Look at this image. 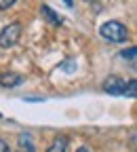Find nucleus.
I'll list each match as a JSON object with an SVG mask.
<instances>
[{"instance_id": "obj_2", "label": "nucleus", "mask_w": 137, "mask_h": 152, "mask_svg": "<svg viewBox=\"0 0 137 152\" xmlns=\"http://www.w3.org/2000/svg\"><path fill=\"white\" fill-rule=\"evenodd\" d=\"M19 38H21V23L13 21V23H9L2 32H0V47L9 49V47H13V45L19 42Z\"/></svg>"}, {"instance_id": "obj_10", "label": "nucleus", "mask_w": 137, "mask_h": 152, "mask_svg": "<svg viewBox=\"0 0 137 152\" xmlns=\"http://www.w3.org/2000/svg\"><path fill=\"white\" fill-rule=\"evenodd\" d=\"M0 152H11V150H9V144H7L4 140H0Z\"/></svg>"}, {"instance_id": "obj_9", "label": "nucleus", "mask_w": 137, "mask_h": 152, "mask_svg": "<svg viewBox=\"0 0 137 152\" xmlns=\"http://www.w3.org/2000/svg\"><path fill=\"white\" fill-rule=\"evenodd\" d=\"M15 2H17V0H0V11H4V9H11Z\"/></svg>"}, {"instance_id": "obj_4", "label": "nucleus", "mask_w": 137, "mask_h": 152, "mask_svg": "<svg viewBox=\"0 0 137 152\" xmlns=\"http://www.w3.org/2000/svg\"><path fill=\"white\" fill-rule=\"evenodd\" d=\"M40 13H42V17L47 19L51 26H61V23H63V19L57 15V13H53V9H51V7H47V4L40 9Z\"/></svg>"}, {"instance_id": "obj_1", "label": "nucleus", "mask_w": 137, "mask_h": 152, "mask_svg": "<svg viewBox=\"0 0 137 152\" xmlns=\"http://www.w3.org/2000/svg\"><path fill=\"white\" fill-rule=\"evenodd\" d=\"M99 34L110 42H125L129 38V30L120 23V21H106L99 28Z\"/></svg>"}, {"instance_id": "obj_7", "label": "nucleus", "mask_w": 137, "mask_h": 152, "mask_svg": "<svg viewBox=\"0 0 137 152\" xmlns=\"http://www.w3.org/2000/svg\"><path fill=\"white\" fill-rule=\"evenodd\" d=\"M135 91H137V83H135V78H131L127 85H125V95H129V97H135Z\"/></svg>"}, {"instance_id": "obj_8", "label": "nucleus", "mask_w": 137, "mask_h": 152, "mask_svg": "<svg viewBox=\"0 0 137 152\" xmlns=\"http://www.w3.org/2000/svg\"><path fill=\"white\" fill-rule=\"evenodd\" d=\"M135 53H137V49H135V47H131L129 51H122V53H120V57H122V59H129V61H135Z\"/></svg>"}, {"instance_id": "obj_11", "label": "nucleus", "mask_w": 137, "mask_h": 152, "mask_svg": "<svg viewBox=\"0 0 137 152\" xmlns=\"http://www.w3.org/2000/svg\"><path fill=\"white\" fill-rule=\"evenodd\" d=\"M78 152H89V150L87 148H78Z\"/></svg>"}, {"instance_id": "obj_3", "label": "nucleus", "mask_w": 137, "mask_h": 152, "mask_svg": "<svg viewBox=\"0 0 137 152\" xmlns=\"http://www.w3.org/2000/svg\"><path fill=\"white\" fill-rule=\"evenodd\" d=\"M125 85H127V83H125L122 78H118V76H110V78H106V80H103V85H101V87H103V91H106V93L120 95V93L125 91Z\"/></svg>"}, {"instance_id": "obj_5", "label": "nucleus", "mask_w": 137, "mask_h": 152, "mask_svg": "<svg viewBox=\"0 0 137 152\" xmlns=\"http://www.w3.org/2000/svg\"><path fill=\"white\" fill-rule=\"evenodd\" d=\"M21 76L19 74H13V72H7V74H2L0 76V85L2 87H17V85H21Z\"/></svg>"}, {"instance_id": "obj_12", "label": "nucleus", "mask_w": 137, "mask_h": 152, "mask_svg": "<svg viewBox=\"0 0 137 152\" xmlns=\"http://www.w3.org/2000/svg\"><path fill=\"white\" fill-rule=\"evenodd\" d=\"M63 2H66V4H72V2H74V0H63Z\"/></svg>"}, {"instance_id": "obj_6", "label": "nucleus", "mask_w": 137, "mask_h": 152, "mask_svg": "<svg viewBox=\"0 0 137 152\" xmlns=\"http://www.w3.org/2000/svg\"><path fill=\"white\" fill-rule=\"evenodd\" d=\"M47 152H68V140H66V137H59V140H55Z\"/></svg>"}]
</instances>
